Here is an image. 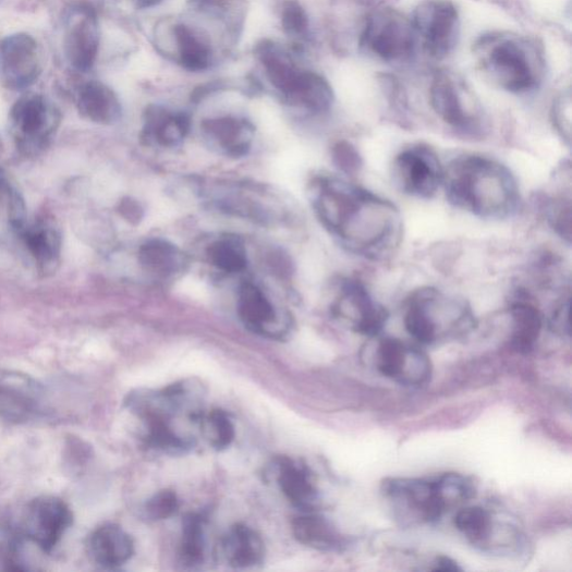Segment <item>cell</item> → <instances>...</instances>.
<instances>
[{
	"mask_svg": "<svg viewBox=\"0 0 572 572\" xmlns=\"http://www.w3.org/2000/svg\"><path fill=\"white\" fill-rule=\"evenodd\" d=\"M315 207L325 228L342 247L365 259L386 260L403 242L400 208L355 183L320 179L315 188Z\"/></svg>",
	"mask_w": 572,
	"mask_h": 572,
	"instance_id": "obj_1",
	"label": "cell"
},
{
	"mask_svg": "<svg viewBox=\"0 0 572 572\" xmlns=\"http://www.w3.org/2000/svg\"><path fill=\"white\" fill-rule=\"evenodd\" d=\"M442 188L452 206L480 219L502 221L521 207V193L512 171L483 155L466 154L453 159L446 167Z\"/></svg>",
	"mask_w": 572,
	"mask_h": 572,
	"instance_id": "obj_2",
	"label": "cell"
},
{
	"mask_svg": "<svg viewBox=\"0 0 572 572\" xmlns=\"http://www.w3.org/2000/svg\"><path fill=\"white\" fill-rule=\"evenodd\" d=\"M404 325L414 340L429 345L470 333L476 319L465 299L435 287H423L412 292L405 303Z\"/></svg>",
	"mask_w": 572,
	"mask_h": 572,
	"instance_id": "obj_3",
	"label": "cell"
},
{
	"mask_svg": "<svg viewBox=\"0 0 572 572\" xmlns=\"http://www.w3.org/2000/svg\"><path fill=\"white\" fill-rule=\"evenodd\" d=\"M476 51L483 70L503 90L523 95L537 89L543 61L531 41L515 36H484Z\"/></svg>",
	"mask_w": 572,
	"mask_h": 572,
	"instance_id": "obj_4",
	"label": "cell"
},
{
	"mask_svg": "<svg viewBox=\"0 0 572 572\" xmlns=\"http://www.w3.org/2000/svg\"><path fill=\"white\" fill-rule=\"evenodd\" d=\"M380 490L392 503L395 514L412 523L436 522L453 508L439 476L387 477Z\"/></svg>",
	"mask_w": 572,
	"mask_h": 572,
	"instance_id": "obj_5",
	"label": "cell"
},
{
	"mask_svg": "<svg viewBox=\"0 0 572 572\" xmlns=\"http://www.w3.org/2000/svg\"><path fill=\"white\" fill-rule=\"evenodd\" d=\"M60 110L44 96L28 94L10 113L12 136L20 151L35 156L47 148L61 124Z\"/></svg>",
	"mask_w": 572,
	"mask_h": 572,
	"instance_id": "obj_6",
	"label": "cell"
},
{
	"mask_svg": "<svg viewBox=\"0 0 572 572\" xmlns=\"http://www.w3.org/2000/svg\"><path fill=\"white\" fill-rule=\"evenodd\" d=\"M446 167L425 144H413L394 156L391 179L395 187L418 199L433 198L443 186Z\"/></svg>",
	"mask_w": 572,
	"mask_h": 572,
	"instance_id": "obj_7",
	"label": "cell"
},
{
	"mask_svg": "<svg viewBox=\"0 0 572 572\" xmlns=\"http://www.w3.org/2000/svg\"><path fill=\"white\" fill-rule=\"evenodd\" d=\"M429 104L437 117L458 134L470 138L484 136L486 123L477 105L452 74L438 72L434 76Z\"/></svg>",
	"mask_w": 572,
	"mask_h": 572,
	"instance_id": "obj_8",
	"label": "cell"
},
{
	"mask_svg": "<svg viewBox=\"0 0 572 572\" xmlns=\"http://www.w3.org/2000/svg\"><path fill=\"white\" fill-rule=\"evenodd\" d=\"M416 36L411 21L393 10L373 13L364 27L361 44L367 52L387 63H402L412 58Z\"/></svg>",
	"mask_w": 572,
	"mask_h": 572,
	"instance_id": "obj_9",
	"label": "cell"
},
{
	"mask_svg": "<svg viewBox=\"0 0 572 572\" xmlns=\"http://www.w3.org/2000/svg\"><path fill=\"white\" fill-rule=\"evenodd\" d=\"M416 39L434 60L448 58L460 37V14L450 0H424L411 21Z\"/></svg>",
	"mask_w": 572,
	"mask_h": 572,
	"instance_id": "obj_10",
	"label": "cell"
},
{
	"mask_svg": "<svg viewBox=\"0 0 572 572\" xmlns=\"http://www.w3.org/2000/svg\"><path fill=\"white\" fill-rule=\"evenodd\" d=\"M378 337H375L373 361L380 375L407 387L428 384L433 365L422 349L398 338Z\"/></svg>",
	"mask_w": 572,
	"mask_h": 572,
	"instance_id": "obj_11",
	"label": "cell"
},
{
	"mask_svg": "<svg viewBox=\"0 0 572 572\" xmlns=\"http://www.w3.org/2000/svg\"><path fill=\"white\" fill-rule=\"evenodd\" d=\"M332 313L351 331L370 339L381 333L389 318L386 307L358 279L342 281Z\"/></svg>",
	"mask_w": 572,
	"mask_h": 572,
	"instance_id": "obj_12",
	"label": "cell"
},
{
	"mask_svg": "<svg viewBox=\"0 0 572 572\" xmlns=\"http://www.w3.org/2000/svg\"><path fill=\"white\" fill-rule=\"evenodd\" d=\"M73 524V512L58 497L44 496L31 501L23 514L21 531L42 552L51 553Z\"/></svg>",
	"mask_w": 572,
	"mask_h": 572,
	"instance_id": "obj_13",
	"label": "cell"
},
{
	"mask_svg": "<svg viewBox=\"0 0 572 572\" xmlns=\"http://www.w3.org/2000/svg\"><path fill=\"white\" fill-rule=\"evenodd\" d=\"M40 73V52L33 36L17 33L0 39V83L7 89H28Z\"/></svg>",
	"mask_w": 572,
	"mask_h": 572,
	"instance_id": "obj_14",
	"label": "cell"
},
{
	"mask_svg": "<svg viewBox=\"0 0 572 572\" xmlns=\"http://www.w3.org/2000/svg\"><path fill=\"white\" fill-rule=\"evenodd\" d=\"M100 36L96 12L86 5L70 10L65 21L64 52L78 72H89L98 58Z\"/></svg>",
	"mask_w": 572,
	"mask_h": 572,
	"instance_id": "obj_15",
	"label": "cell"
},
{
	"mask_svg": "<svg viewBox=\"0 0 572 572\" xmlns=\"http://www.w3.org/2000/svg\"><path fill=\"white\" fill-rule=\"evenodd\" d=\"M40 388L25 376L0 378V417L13 424L32 421L40 412Z\"/></svg>",
	"mask_w": 572,
	"mask_h": 572,
	"instance_id": "obj_16",
	"label": "cell"
},
{
	"mask_svg": "<svg viewBox=\"0 0 572 572\" xmlns=\"http://www.w3.org/2000/svg\"><path fill=\"white\" fill-rule=\"evenodd\" d=\"M508 314L511 322V346L519 354H531L545 324L540 307L530 293L519 290L510 302Z\"/></svg>",
	"mask_w": 572,
	"mask_h": 572,
	"instance_id": "obj_17",
	"label": "cell"
},
{
	"mask_svg": "<svg viewBox=\"0 0 572 572\" xmlns=\"http://www.w3.org/2000/svg\"><path fill=\"white\" fill-rule=\"evenodd\" d=\"M19 236L34 258L41 273H53L62 253V234L53 219L41 217L26 222Z\"/></svg>",
	"mask_w": 572,
	"mask_h": 572,
	"instance_id": "obj_18",
	"label": "cell"
},
{
	"mask_svg": "<svg viewBox=\"0 0 572 572\" xmlns=\"http://www.w3.org/2000/svg\"><path fill=\"white\" fill-rule=\"evenodd\" d=\"M86 553L104 569H117L125 564L135 553L131 536L117 524H104L86 541Z\"/></svg>",
	"mask_w": 572,
	"mask_h": 572,
	"instance_id": "obj_19",
	"label": "cell"
},
{
	"mask_svg": "<svg viewBox=\"0 0 572 572\" xmlns=\"http://www.w3.org/2000/svg\"><path fill=\"white\" fill-rule=\"evenodd\" d=\"M238 307L242 321L253 332L271 338L285 332L273 303L256 285L247 283L241 288Z\"/></svg>",
	"mask_w": 572,
	"mask_h": 572,
	"instance_id": "obj_20",
	"label": "cell"
},
{
	"mask_svg": "<svg viewBox=\"0 0 572 572\" xmlns=\"http://www.w3.org/2000/svg\"><path fill=\"white\" fill-rule=\"evenodd\" d=\"M277 479L285 498L302 512L316 511L319 492L311 470L304 464L280 459L277 463Z\"/></svg>",
	"mask_w": 572,
	"mask_h": 572,
	"instance_id": "obj_21",
	"label": "cell"
},
{
	"mask_svg": "<svg viewBox=\"0 0 572 572\" xmlns=\"http://www.w3.org/2000/svg\"><path fill=\"white\" fill-rule=\"evenodd\" d=\"M219 553L236 569H247L261 563L266 545L260 536L246 524H235L219 543Z\"/></svg>",
	"mask_w": 572,
	"mask_h": 572,
	"instance_id": "obj_22",
	"label": "cell"
},
{
	"mask_svg": "<svg viewBox=\"0 0 572 572\" xmlns=\"http://www.w3.org/2000/svg\"><path fill=\"white\" fill-rule=\"evenodd\" d=\"M76 107L83 118L98 124H112L121 114L117 96L100 81H89L80 86Z\"/></svg>",
	"mask_w": 572,
	"mask_h": 572,
	"instance_id": "obj_23",
	"label": "cell"
},
{
	"mask_svg": "<svg viewBox=\"0 0 572 572\" xmlns=\"http://www.w3.org/2000/svg\"><path fill=\"white\" fill-rule=\"evenodd\" d=\"M295 539L320 551H340L344 547V538L333 524L316 511L302 512L292 522Z\"/></svg>",
	"mask_w": 572,
	"mask_h": 572,
	"instance_id": "obj_24",
	"label": "cell"
},
{
	"mask_svg": "<svg viewBox=\"0 0 572 572\" xmlns=\"http://www.w3.org/2000/svg\"><path fill=\"white\" fill-rule=\"evenodd\" d=\"M256 56L271 83L289 99L295 90L302 71L272 41L264 40L259 44Z\"/></svg>",
	"mask_w": 572,
	"mask_h": 572,
	"instance_id": "obj_25",
	"label": "cell"
},
{
	"mask_svg": "<svg viewBox=\"0 0 572 572\" xmlns=\"http://www.w3.org/2000/svg\"><path fill=\"white\" fill-rule=\"evenodd\" d=\"M205 131L218 147L228 154L241 156L250 146L252 129L244 121L234 118L209 120L204 123Z\"/></svg>",
	"mask_w": 572,
	"mask_h": 572,
	"instance_id": "obj_26",
	"label": "cell"
},
{
	"mask_svg": "<svg viewBox=\"0 0 572 572\" xmlns=\"http://www.w3.org/2000/svg\"><path fill=\"white\" fill-rule=\"evenodd\" d=\"M190 119L184 113L172 114L161 108H151L147 113L146 132L161 146H175L187 135Z\"/></svg>",
	"mask_w": 572,
	"mask_h": 572,
	"instance_id": "obj_27",
	"label": "cell"
},
{
	"mask_svg": "<svg viewBox=\"0 0 572 572\" xmlns=\"http://www.w3.org/2000/svg\"><path fill=\"white\" fill-rule=\"evenodd\" d=\"M558 186L549 194L541 196V211L546 222L558 238L567 244L571 242V188Z\"/></svg>",
	"mask_w": 572,
	"mask_h": 572,
	"instance_id": "obj_28",
	"label": "cell"
},
{
	"mask_svg": "<svg viewBox=\"0 0 572 572\" xmlns=\"http://www.w3.org/2000/svg\"><path fill=\"white\" fill-rule=\"evenodd\" d=\"M457 530L473 545L486 547L494 534V518L482 507L460 510L454 519Z\"/></svg>",
	"mask_w": 572,
	"mask_h": 572,
	"instance_id": "obj_29",
	"label": "cell"
},
{
	"mask_svg": "<svg viewBox=\"0 0 572 572\" xmlns=\"http://www.w3.org/2000/svg\"><path fill=\"white\" fill-rule=\"evenodd\" d=\"M139 259L147 272L161 278L173 275L182 264L179 250L163 241H151L144 245Z\"/></svg>",
	"mask_w": 572,
	"mask_h": 572,
	"instance_id": "obj_30",
	"label": "cell"
},
{
	"mask_svg": "<svg viewBox=\"0 0 572 572\" xmlns=\"http://www.w3.org/2000/svg\"><path fill=\"white\" fill-rule=\"evenodd\" d=\"M205 518L199 513H190L183 521L180 558L182 564L196 568L205 558Z\"/></svg>",
	"mask_w": 572,
	"mask_h": 572,
	"instance_id": "obj_31",
	"label": "cell"
},
{
	"mask_svg": "<svg viewBox=\"0 0 572 572\" xmlns=\"http://www.w3.org/2000/svg\"><path fill=\"white\" fill-rule=\"evenodd\" d=\"M26 222L24 200L0 168V227L5 226L19 235Z\"/></svg>",
	"mask_w": 572,
	"mask_h": 572,
	"instance_id": "obj_32",
	"label": "cell"
},
{
	"mask_svg": "<svg viewBox=\"0 0 572 572\" xmlns=\"http://www.w3.org/2000/svg\"><path fill=\"white\" fill-rule=\"evenodd\" d=\"M197 424L215 450H227L234 442L235 426L226 412L219 410L203 412Z\"/></svg>",
	"mask_w": 572,
	"mask_h": 572,
	"instance_id": "obj_33",
	"label": "cell"
},
{
	"mask_svg": "<svg viewBox=\"0 0 572 572\" xmlns=\"http://www.w3.org/2000/svg\"><path fill=\"white\" fill-rule=\"evenodd\" d=\"M25 537L19 527L0 521V571H25L23 546Z\"/></svg>",
	"mask_w": 572,
	"mask_h": 572,
	"instance_id": "obj_34",
	"label": "cell"
},
{
	"mask_svg": "<svg viewBox=\"0 0 572 572\" xmlns=\"http://www.w3.org/2000/svg\"><path fill=\"white\" fill-rule=\"evenodd\" d=\"M174 36L179 44L181 63L186 70L200 72L209 66V49L187 26H175Z\"/></svg>",
	"mask_w": 572,
	"mask_h": 572,
	"instance_id": "obj_35",
	"label": "cell"
},
{
	"mask_svg": "<svg viewBox=\"0 0 572 572\" xmlns=\"http://www.w3.org/2000/svg\"><path fill=\"white\" fill-rule=\"evenodd\" d=\"M209 257L215 267L228 273L241 272L246 267L245 252L235 241L223 240L214 243L209 248Z\"/></svg>",
	"mask_w": 572,
	"mask_h": 572,
	"instance_id": "obj_36",
	"label": "cell"
},
{
	"mask_svg": "<svg viewBox=\"0 0 572 572\" xmlns=\"http://www.w3.org/2000/svg\"><path fill=\"white\" fill-rule=\"evenodd\" d=\"M180 510L178 495L165 490L155 495L144 506V516L149 521H160L172 516Z\"/></svg>",
	"mask_w": 572,
	"mask_h": 572,
	"instance_id": "obj_37",
	"label": "cell"
},
{
	"mask_svg": "<svg viewBox=\"0 0 572 572\" xmlns=\"http://www.w3.org/2000/svg\"><path fill=\"white\" fill-rule=\"evenodd\" d=\"M551 120L559 137L568 147L571 144V95L570 92L559 96L553 102Z\"/></svg>",
	"mask_w": 572,
	"mask_h": 572,
	"instance_id": "obj_38",
	"label": "cell"
},
{
	"mask_svg": "<svg viewBox=\"0 0 572 572\" xmlns=\"http://www.w3.org/2000/svg\"><path fill=\"white\" fill-rule=\"evenodd\" d=\"M282 26L290 36L304 37L306 35L309 22H307V16L299 3H285L282 11Z\"/></svg>",
	"mask_w": 572,
	"mask_h": 572,
	"instance_id": "obj_39",
	"label": "cell"
},
{
	"mask_svg": "<svg viewBox=\"0 0 572 572\" xmlns=\"http://www.w3.org/2000/svg\"><path fill=\"white\" fill-rule=\"evenodd\" d=\"M336 165L348 174H356L364 166L363 157L358 149L348 143L341 142L333 149Z\"/></svg>",
	"mask_w": 572,
	"mask_h": 572,
	"instance_id": "obj_40",
	"label": "cell"
},
{
	"mask_svg": "<svg viewBox=\"0 0 572 572\" xmlns=\"http://www.w3.org/2000/svg\"><path fill=\"white\" fill-rule=\"evenodd\" d=\"M570 295L562 294L549 318V328L557 336L570 337Z\"/></svg>",
	"mask_w": 572,
	"mask_h": 572,
	"instance_id": "obj_41",
	"label": "cell"
},
{
	"mask_svg": "<svg viewBox=\"0 0 572 572\" xmlns=\"http://www.w3.org/2000/svg\"><path fill=\"white\" fill-rule=\"evenodd\" d=\"M433 571H462V568L452 558L447 556H439L434 561Z\"/></svg>",
	"mask_w": 572,
	"mask_h": 572,
	"instance_id": "obj_42",
	"label": "cell"
},
{
	"mask_svg": "<svg viewBox=\"0 0 572 572\" xmlns=\"http://www.w3.org/2000/svg\"><path fill=\"white\" fill-rule=\"evenodd\" d=\"M223 86H224L223 83L219 81L204 84L199 86L198 89H196V92L194 93V96H193L194 100H200L202 98L208 96L209 94L221 89V87Z\"/></svg>",
	"mask_w": 572,
	"mask_h": 572,
	"instance_id": "obj_43",
	"label": "cell"
},
{
	"mask_svg": "<svg viewBox=\"0 0 572 572\" xmlns=\"http://www.w3.org/2000/svg\"><path fill=\"white\" fill-rule=\"evenodd\" d=\"M160 0H138L139 8L146 9L158 4Z\"/></svg>",
	"mask_w": 572,
	"mask_h": 572,
	"instance_id": "obj_44",
	"label": "cell"
}]
</instances>
